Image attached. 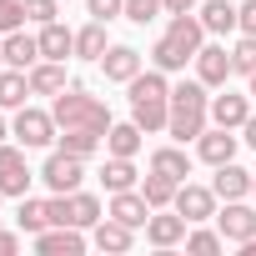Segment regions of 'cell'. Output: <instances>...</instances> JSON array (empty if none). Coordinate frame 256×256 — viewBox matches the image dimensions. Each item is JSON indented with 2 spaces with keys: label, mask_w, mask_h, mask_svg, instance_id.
Returning <instances> with one entry per match:
<instances>
[{
  "label": "cell",
  "mask_w": 256,
  "mask_h": 256,
  "mask_svg": "<svg viewBox=\"0 0 256 256\" xmlns=\"http://www.w3.org/2000/svg\"><path fill=\"white\" fill-rule=\"evenodd\" d=\"M126 90H131V120L141 131L146 136L166 131V120H171V80H166V70H141Z\"/></svg>",
  "instance_id": "1"
},
{
  "label": "cell",
  "mask_w": 256,
  "mask_h": 256,
  "mask_svg": "<svg viewBox=\"0 0 256 256\" xmlns=\"http://www.w3.org/2000/svg\"><path fill=\"white\" fill-rule=\"evenodd\" d=\"M211 86L196 76V80H181V86H171V120H166V131L186 146V141H196L201 131H206V120H211V96H206Z\"/></svg>",
  "instance_id": "2"
},
{
  "label": "cell",
  "mask_w": 256,
  "mask_h": 256,
  "mask_svg": "<svg viewBox=\"0 0 256 256\" xmlns=\"http://www.w3.org/2000/svg\"><path fill=\"white\" fill-rule=\"evenodd\" d=\"M50 116H56L60 131H90V136H106V131H110V110H106V100H96V96L80 90V86H66V90L56 96Z\"/></svg>",
  "instance_id": "3"
},
{
  "label": "cell",
  "mask_w": 256,
  "mask_h": 256,
  "mask_svg": "<svg viewBox=\"0 0 256 256\" xmlns=\"http://www.w3.org/2000/svg\"><path fill=\"white\" fill-rule=\"evenodd\" d=\"M96 221H100V201L90 191H66V196L50 191V226H80V231H90Z\"/></svg>",
  "instance_id": "4"
},
{
  "label": "cell",
  "mask_w": 256,
  "mask_h": 256,
  "mask_svg": "<svg viewBox=\"0 0 256 256\" xmlns=\"http://www.w3.org/2000/svg\"><path fill=\"white\" fill-rule=\"evenodd\" d=\"M16 141L26 146V151H40V146H50L56 136H60V126H56V116L50 110H36V106H20L16 110Z\"/></svg>",
  "instance_id": "5"
},
{
  "label": "cell",
  "mask_w": 256,
  "mask_h": 256,
  "mask_svg": "<svg viewBox=\"0 0 256 256\" xmlns=\"http://www.w3.org/2000/svg\"><path fill=\"white\" fill-rule=\"evenodd\" d=\"M40 181L56 191V196H66V191H80V181H86V156H70V151H50L46 156V166H40Z\"/></svg>",
  "instance_id": "6"
},
{
  "label": "cell",
  "mask_w": 256,
  "mask_h": 256,
  "mask_svg": "<svg viewBox=\"0 0 256 256\" xmlns=\"http://www.w3.org/2000/svg\"><path fill=\"white\" fill-rule=\"evenodd\" d=\"M0 191H6V196H26L30 191L26 146H6V141H0Z\"/></svg>",
  "instance_id": "7"
},
{
  "label": "cell",
  "mask_w": 256,
  "mask_h": 256,
  "mask_svg": "<svg viewBox=\"0 0 256 256\" xmlns=\"http://www.w3.org/2000/svg\"><path fill=\"white\" fill-rule=\"evenodd\" d=\"M216 201H221V196H216L211 186H191V181H181V186H176V201H171V206H176V211H181V216H186V221L196 226V221L216 216Z\"/></svg>",
  "instance_id": "8"
},
{
  "label": "cell",
  "mask_w": 256,
  "mask_h": 256,
  "mask_svg": "<svg viewBox=\"0 0 256 256\" xmlns=\"http://www.w3.org/2000/svg\"><path fill=\"white\" fill-rule=\"evenodd\" d=\"M186 226H191V221H186L176 206H171V211L161 206V211H151V221H146V241L161 246V251H171L176 241H186Z\"/></svg>",
  "instance_id": "9"
},
{
  "label": "cell",
  "mask_w": 256,
  "mask_h": 256,
  "mask_svg": "<svg viewBox=\"0 0 256 256\" xmlns=\"http://www.w3.org/2000/svg\"><path fill=\"white\" fill-rule=\"evenodd\" d=\"M216 231H221L226 241L246 246V241L256 236V211H251L246 201H226V211H216Z\"/></svg>",
  "instance_id": "10"
},
{
  "label": "cell",
  "mask_w": 256,
  "mask_h": 256,
  "mask_svg": "<svg viewBox=\"0 0 256 256\" xmlns=\"http://www.w3.org/2000/svg\"><path fill=\"white\" fill-rule=\"evenodd\" d=\"M236 146H241V136L226 131V126H216V131H201V136H196V156H201L206 166H226V161H236Z\"/></svg>",
  "instance_id": "11"
},
{
  "label": "cell",
  "mask_w": 256,
  "mask_h": 256,
  "mask_svg": "<svg viewBox=\"0 0 256 256\" xmlns=\"http://www.w3.org/2000/svg\"><path fill=\"white\" fill-rule=\"evenodd\" d=\"M36 251L40 256H80L86 251V236H80V226H46L36 236Z\"/></svg>",
  "instance_id": "12"
},
{
  "label": "cell",
  "mask_w": 256,
  "mask_h": 256,
  "mask_svg": "<svg viewBox=\"0 0 256 256\" xmlns=\"http://www.w3.org/2000/svg\"><path fill=\"white\" fill-rule=\"evenodd\" d=\"M100 70H106V80H116V86H131V80L141 76V50H136V46H110V50L100 56Z\"/></svg>",
  "instance_id": "13"
},
{
  "label": "cell",
  "mask_w": 256,
  "mask_h": 256,
  "mask_svg": "<svg viewBox=\"0 0 256 256\" xmlns=\"http://www.w3.org/2000/svg\"><path fill=\"white\" fill-rule=\"evenodd\" d=\"M106 216H116V221H126V226H146L151 221V201L131 186V191H110V206H106Z\"/></svg>",
  "instance_id": "14"
},
{
  "label": "cell",
  "mask_w": 256,
  "mask_h": 256,
  "mask_svg": "<svg viewBox=\"0 0 256 256\" xmlns=\"http://www.w3.org/2000/svg\"><path fill=\"white\" fill-rule=\"evenodd\" d=\"M196 76H201L206 86H226V80L236 76L231 50H226V46H201V50H196Z\"/></svg>",
  "instance_id": "15"
},
{
  "label": "cell",
  "mask_w": 256,
  "mask_h": 256,
  "mask_svg": "<svg viewBox=\"0 0 256 256\" xmlns=\"http://www.w3.org/2000/svg\"><path fill=\"white\" fill-rule=\"evenodd\" d=\"M0 56H6V66H16V70H30V66L40 60V40L26 36V26H20V30H6V40H0Z\"/></svg>",
  "instance_id": "16"
},
{
  "label": "cell",
  "mask_w": 256,
  "mask_h": 256,
  "mask_svg": "<svg viewBox=\"0 0 256 256\" xmlns=\"http://www.w3.org/2000/svg\"><path fill=\"white\" fill-rule=\"evenodd\" d=\"M246 116H251V96H231V90L211 96V120H216V126H226V131H241Z\"/></svg>",
  "instance_id": "17"
},
{
  "label": "cell",
  "mask_w": 256,
  "mask_h": 256,
  "mask_svg": "<svg viewBox=\"0 0 256 256\" xmlns=\"http://www.w3.org/2000/svg\"><path fill=\"white\" fill-rule=\"evenodd\" d=\"M211 191H216L221 201H246V196H251V171H246V166H236V161H226V166H216Z\"/></svg>",
  "instance_id": "18"
},
{
  "label": "cell",
  "mask_w": 256,
  "mask_h": 256,
  "mask_svg": "<svg viewBox=\"0 0 256 256\" xmlns=\"http://www.w3.org/2000/svg\"><path fill=\"white\" fill-rule=\"evenodd\" d=\"M90 241H96L100 251H131L136 226H126V221H116V216H100V221L90 226Z\"/></svg>",
  "instance_id": "19"
},
{
  "label": "cell",
  "mask_w": 256,
  "mask_h": 256,
  "mask_svg": "<svg viewBox=\"0 0 256 256\" xmlns=\"http://www.w3.org/2000/svg\"><path fill=\"white\" fill-rule=\"evenodd\" d=\"M166 40H176L191 60H196V50L206 46V26H201V16H171V26H166Z\"/></svg>",
  "instance_id": "20"
},
{
  "label": "cell",
  "mask_w": 256,
  "mask_h": 256,
  "mask_svg": "<svg viewBox=\"0 0 256 256\" xmlns=\"http://www.w3.org/2000/svg\"><path fill=\"white\" fill-rule=\"evenodd\" d=\"M40 60H66V56H76V30H66L60 20H50V26H40Z\"/></svg>",
  "instance_id": "21"
},
{
  "label": "cell",
  "mask_w": 256,
  "mask_h": 256,
  "mask_svg": "<svg viewBox=\"0 0 256 256\" xmlns=\"http://www.w3.org/2000/svg\"><path fill=\"white\" fill-rule=\"evenodd\" d=\"M26 76H30V96H60L66 90V60H36Z\"/></svg>",
  "instance_id": "22"
},
{
  "label": "cell",
  "mask_w": 256,
  "mask_h": 256,
  "mask_svg": "<svg viewBox=\"0 0 256 256\" xmlns=\"http://www.w3.org/2000/svg\"><path fill=\"white\" fill-rule=\"evenodd\" d=\"M151 171L181 186V181L191 176V156H186V146H161V151H151Z\"/></svg>",
  "instance_id": "23"
},
{
  "label": "cell",
  "mask_w": 256,
  "mask_h": 256,
  "mask_svg": "<svg viewBox=\"0 0 256 256\" xmlns=\"http://www.w3.org/2000/svg\"><path fill=\"white\" fill-rule=\"evenodd\" d=\"M26 96H30V76L16 70V66H6V70H0V110H20Z\"/></svg>",
  "instance_id": "24"
},
{
  "label": "cell",
  "mask_w": 256,
  "mask_h": 256,
  "mask_svg": "<svg viewBox=\"0 0 256 256\" xmlns=\"http://www.w3.org/2000/svg\"><path fill=\"white\" fill-rule=\"evenodd\" d=\"M141 136H146V131H141L136 120H126V126L110 120V131H106V156H136V151H141Z\"/></svg>",
  "instance_id": "25"
},
{
  "label": "cell",
  "mask_w": 256,
  "mask_h": 256,
  "mask_svg": "<svg viewBox=\"0 0 256 256\" xmlns=\"http://www.w3.org/2000/svg\"><path fill=\"white\" fill-rule=\"evenodd\" d=\"M201 26H206V36H231L236 30V6L231 0H206L201 6Z\"/></svg>",
  "instance_id": "26"
},
{
  "label": "cell",
  "mask_w": 256,
  "mask_h": 256,
  "mask_svg": "<svg viewBox=\"0 0 256 256\" xmlns=\"http://www.w3.org/2000/svg\"><path fill=\"white\" fill-rule=\"evenodd\" d=\"M106 50H110V40H106V20H90V26L76 30V56H80V60H100Z\"/></svg>",
  "instance_id": "27"
},
{
  "label": "cell",
  "mask_w": 256,
  "mask_h": 256,
  "mask_svg": "<svg viewBox=\"0 0 256 256\" xmlns=\"http://www.w3.org/2000/svg\"><path fill=\"white\" fill-rule=\"evenodd\" d=\"M16 221H20V231L40 236V231L50 226V201H36V196H20V211H16Z\"/></svg>",
  "instance_id": "28"
},
{
  "label": "cell",
  "mask_w": 256,
  "mask_h": 256,
  "mask_svg": "<svg viewBox=\"0 0 256 256\" xmlns=\"http://www.w3.org/2000/svg\"><path fill=\"white\" fill-rule=\"evenodd\" d=\"M100 181H106V191H131V186H136V166H131V156H110L106 171H100Z\"/></svg>",
  "instance_id": "29"
},
{
  "label": "cell",
  "mask_w": 256,
  "mask_h": 256,
  "mask_svg": "<svg viewBox=\"0 0 256 256\" xmlns=\"http://www.w3.org/2000/svg\"><path fill=\"white\" fill-rule=\"evenodd\" d=\"M151 60H156V70H166V76H171V70H186V60H191V56H186L176 40H166V36H161V40L151 46Z\"/></svg>",
  "instance_id": "30"
},
{
  "label": "cell",
  "mask_w": 256,
  "mask_h": 256,
  "mask_svg": "<svg viewBox=\"0 0 256 256\" xmlns=\"http://www.w3.org/2000/svg\"><path fill=\"white\" fill-rule=\"evenodd\" d=\"M56 141H60V151H70V156H86V161H90V156L106 146V136H90V131H60Z\"/></svg>",
  "instance_id": "31"
},
{
  "label": "cell",
  "mask_w": 256,
  "mask_h": 256,
  "mask_svg": "<svg viewBox=\"0 0 256 256\" xmlns=\"http://www.w3.org/2000/svg\"><path fill=\"white\" fill-rule=\"evenodd\" d=\"M141 196L151 201V211H161V206H171V201H176V181H166V176H156V171H151V176H146V186H141Z\"/></svg>",
  "instance_id": "32"
},
{
  "label": "cell",
  "mask_w": 256,
  "mask_h": 256,
  "mask_svg": "<svg viewBox=\"0 0 256 256\" xmlns=\"http://www.w3.org/2000/svg\"><path fill=\"white\" fill-rule=\"evenodd\" d=\"M221 246H226L221 231H186V251H196V256H216Z\"/></svg>",
  "instance_id": "33"
},
{
  "label": "cell",
  "mask_w": 256,
  "mask_h": 256,
  "mask_svg": "<svg viewBox=\"0 0 256 256\" xmlns=\"http://www.w3.org/2000/svg\"><path fill=\"white\" fill-rule=\"evenodd\" d=\"M231 66H236V76H251L256 70V36H241L231 46Z\"/></svg>",
  "instance_id": "34"
},
{
  "label": "cell",
  "mask_w": 256,
  "mask_h": 256,
  "mask_svg": "<svg viewBox=\"0 0 256 256\" xmlns=\"http://www.w3.org/2000/svg\"><path fill=\"white\" fill-rule=\"evenodd\" d=\"M26 26V0H0V36Z\"/></svg>",
  "instance_id": "35"
},
{
  "label": "cell",
  "mask_w": 256,
  "mask_h": 256,
  "mask_svg": "<svg viewBox=\"0 0 256 256\" xmlns=\"http://www.w3.org/2000/svg\"><path fill=\"white\" fill-rule=\"evenodd\" d=\"M161 16V0H126V20H136V26H151Z\"/></svg>",
  "instance_id": "36"
},
{
  "label": "cell",
  "mask_w": 256,
  "mask_h": 256,
  "mask_svg": "<svg viewBox=\"0 0 256 256\" xmlns=\"http://www.w3.org/2000/svg\"><path fill=\"white\" fill-rule=\"evenodd\" d=\"M86 10H90V20H116V16H126V0H86Z\"/></svg>",
  "instance_id": "37"
},
{
  "label": "cell",
  "mask_w": 256,
  "mask_h": 256,
  "mask_svg": "<svg viewBox=\"0 0 256 256\" xmlns=\"http://www.w3.org/2000/svg\"><path fill=\"white\" fill-rule=\"evenodd\" d=\"M56 6H60V0H26V20L50 26V20H56Z\"/></svg>",
  "instance_id": "38"
},
{
  "label": "cell",
  "mask_w": 256,
  "mask_h": 256,
  "mask_svg": "<svg viewBox=\"0 0 256 256\" xmlns=\"http://www.w3.org/2000/svg\"><path fill=\"white\" fill-rule=\"evenodd\" d=\"M236 30H241V36H256V0L236 6Z\"/></svg>",
  "instance_id": "39"
},
{
  "label": "cell",
  "mask_w": 256,
  "mask_h": 256,
  "mask_svg": "<svg viewBox=\"0 0 256 256\" xmlns=\"http://www.w3.org/2000/svg\"><path fill=\"white\" fill-rule=\"evenodd\" d=\"M201 0H161V16H191Z\"/></svg>",
  "instance_id": "40"
},
{
  "label": "cell",
  "mask_w": 256,
  "mask_h": 256,
  "mask_svg": "<svg viewBox=\"0 0 256 256\" xmlns=\"http://www.w3.org/2000/svg\"><path fill=\"white\" fill-rule=\"evenodd\" d=\"M16 251H20V236L10 226H0V256H16Z\"/></svg>",
  "instance_id": "41"
},
{
  "label": "cell",
  "mask_w": 256,
  "mask_h": 256,
  "mask_svg": "<svg viewBox=\"0 0 256 256\" xmlns=\"http://www.w3.org/2000/svg\"><path fill=\"white\" fill-rule=\"evenodd\" d=\"M241 141L256 151V110H251V116H246V126H241Z\"/></svg>",
  "instance_id": "42"
},
{
  "label": "cell",
  "mask_w": 256,
  "mask_h": 256,
  "mask_svg": "<svg viewBox=\"0 0 256 256\" xmlns=\"http://www.w3.org/2000/svg\"><path fill=\"white\" fill-rule=\"evenodd\" d=\"M246 80H251V86H246V96H251V100H256V70H251V76H246Z\"/></svg>",
  "instance_id": "43"
},
{
  "label": "cell",
  "mask_w": 256,
  "mask_h": 256,
  "mask_svg": "<svg viewBox=\"0 0 256 256\" xmlns=\"http://www.w3.org/2000/svg\"><path fill=\"white\" fill-rule=\"evenodd\" d=\"M241 251H246V256H256V236H251V241H246V246H241Z\"/></svg>",
  "instance_id": "44"
},
{
  "label": "cell",
  "mask_w": 256,
  "mask_h": 256,
  "mask_svg": "<svg viewBox=\"0 0 256 256\" xmlns=\"http://www.w3.org/2000/svg\"><path fill=\"white\" fill-rule=\"evenodd\" d=\"M0 141H6V116H0Z\"/></svg>",
  "instance_id": "45"
},
{
  "label": "cell",
  "mask_w": 256,
  "mask_h": 256,
  "mask_svg": "<svg viewBox=\"0 0 256 256\" xmlns=\"http://www.w3.org/2000/svg\"><path fill=\"white\" fill-rule=\"evenodd\" d=\"M251 196H256V171H251Z\"/></svg>",
  "instance_id": "46"
},
{
  "label": "cell",
  "mask_w": 256,
  "mask_h": 256,
  "mask_svg": "<svg viewBox=\"0 0 256 256\" xmlns=\"http://www.w3.org/2000/svg\"><path fill=\"white\" fill-rule=\"evenodd\" d=\"M0 70H6V56H0Z\"/></svg>",
  "instance_id": "47"
},
{
  "label": "cell",
  "mask_w": 256,
  "mask_h": 256,
  "mask_svg": "<svg viewBox=\"0 0 256 256\" xmlns=\"http://www.w3.org/2000/svg\"><path fill=\"white\" fill-rule=\"evenodd\" d=\"M0 201H6V191H0Z\"/></svg>",
  "instance_id": "48"
}]
</instances>
